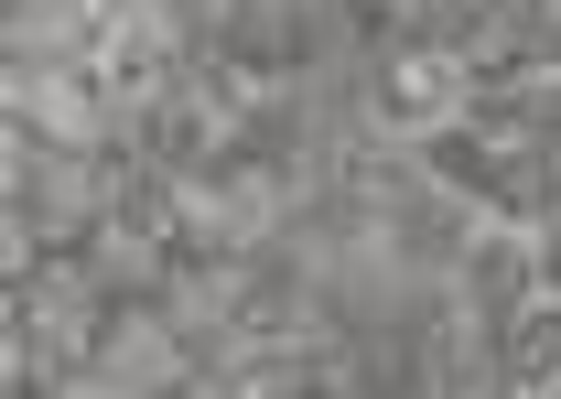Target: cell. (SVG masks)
I'll return each instance as SVG.
<instances>
[{
	"label": "cell",
	"mask_w": 561,
	"mask_h": 399,
	"mask_svg": "<svg viewBox=\"0 0 561 399\" xmlns=\"http://www.w3.org/2000/svg\"><path fill=\"white\" fill-rule=\"evenodd\" d=\"M367 33H400V22H421V0H346Z\"/></svg>",
	"instance_id": "1"
}]
</instances>
